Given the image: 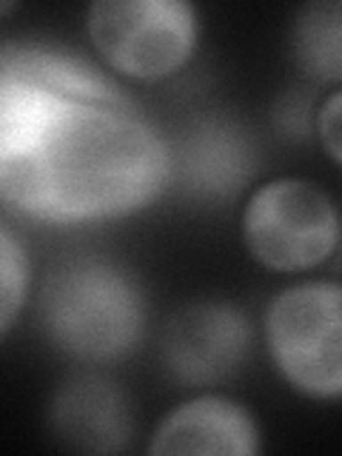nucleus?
<instances>
[{"mask_svg":"<svg viewBox=\"0 0 342 456\" xmlns=\"http://www.w3.org/2000/svg\"><path fill=\"white\" fill-rule=\"evenodd\" d=\"M52 434L77 453H120L134 434V413L118 382L100 374L66 379L49 405Z\"/></svg>","mask_w":342,"mask_h":456,"instance_id":"7","label":"nucleus"},{"mask_svg":"<svg viewBox=\"0 0 342 456\" xmlns=\"http://www.w3.org/2000/svg\"><path fill=\"white\" fill-rule=\"evenodd\" d=\"M265 342L282 379L311 399H342V282L282 289L265 311Z\"/></svg>","mask_w":342,"mask_h":456,"instance_id":"3","label":"nucleus"},{"mask_svg":"<svg viewBox=\"0 0 342 456\" xmlns=\"http://www.w3.org/2000/svg\"><path fill=\"white\" fill-rule=\"evenodd\" d=\"M317 132L322 140V149L342 166V89L320 106L317 114Z\"/></svg>","mask_w":342,"mask_h":456,"instance_id":"13","label":"nucleus"},{"mask_svg":"<svg viewBox=\"0 0 342 456\" xmlns=\"http://www.w3.org/2000/svg\"><path fill=\"white\" fill-rule=\"evenodd\" d=\"M251 351V322L223 299L177 311L163 328L160 360L166 374L189 388H208L232 379Z\"/></svg>","mask_w":342,"mask_h":456,"instance_id":"6","label":"nucleus"},{"mask_svg":"<svg viewBox=\"0 0 342 456\" xmlns=\"http://www.w3.org/2000/svg\"><path fill=\"white\" fill-rule=\"evenodd\" d=\"M339 211L320 185L280 177L260 185L242 208V240L256 263L291 274L337 254Z\"/></svg>","mask_w":342,"mask_h":456,"instance_id":"4","label":"nucleus"},{"mask_svg":"<svg viewBox=\"0 0 342 456\" xmlns=\"http://www.w3.org/2000/svg\"><path fill=\"white\" fill-rule=\"evenodd\" d=\"M40 325L66 356L89 365L118 362L146 331V297L132 271L109 256H69L40 291Z\"/></svg>","mask_w":342,"mask_h":456,"instance_id":"2","label":"nucleus"},{"mask_svg":"<svg viewBox=\"0 0 342 456\" xmlns=\"http://www.w3.org/2000/svg\"><path fill=\"white\" fill-rule=\"evenodd\" d=\"M175 177V154L137 109L69 103L14 154L0 157V194L43 223L128 217Z\"/></svg>","mask_w":342,"mask_h":456,"instance_id":"1","label":"nucleus"},{"mask_svg":"<svg viewBox=\"0 0 342 456\" xmlns=\"http://www.w3.org/2000/svg\"><path fill=\"white\" fill-rule=\"evenodd\" d=\"M260 428L248 408L228 396L206 394L177 405L151 434L149 453H260Z\"/></svg>","mask_w":342,"mask_h":456,"instance_id":"8","label":"nucleus"},{"mask_svg":"<svg viewBox=\"0 0 342 456\" xmlns=\"http://www.w3.org/2000/svg\"><path fill=\"white\" fill-rule=\"evenodd\" d=\"M86 28L106 66L134 80H163L197 49V12L185 0H100Z\"/></svg>","mask_w":342,"mask_h":456,"instance_id":"5","label":"nucleus"},{"mask_svg":"<svg viewBox=\"0 0 342 456\" xmlns=\"http://www.w3.org/2000/svg\"><path fill=\"white\" fill-rule=\"evenodd\" d=\"M337 251H339V265H342V234H339V246H337Z\"/></svg>","mask_w":342,"mask_h":456,"instance_id":"14","label":"nucleus"},{"mask_svg":"<svg viewBox=\"0 0 342 456\" xmlns=\"http://www.w3.org/2000/svg\"><path fill=\"white\" fill-rule=\"evenodd\" d=\"M0 71L32 80L54 94H63L75 103L89 106H111V109H134L118 83H111L97 66L80 61L75 54L61 49L35 46V43H6L0 54Z\"/></svg>","mask_w":342,"mask_h":456,"instance_id":"9","label":"nucleus"},{"mask_svg":"<svg viewBox=\"0 0 342 456\" xmlns=\"http://www.w3.org/2000/svg\"><path fill=\"white\" fill-rule=\"evenodd\" d=\"M32 265L23 242L14 237L12 225L0 228V331L9 334V328L18 320L26 303Z\"/></svg>","mask_w":342,"mask_h":456,"instance_id":"12","label":"nucleus"},{"mask_svg":"<svg viewBox=\"0 0 342 456\" xmlns=\"http://www.w3.org/2000/svg\"><path fill=\"white\" fill-rule=\"evenodd\" d=\"M291 57L308 77L342 83V0H320L297 12Z\"/></svg>","mask_w":342,"mask_h":456,"instance_id":"11","label":"nucleus"},{"mask_svg":"<svg viewBox=\"0 0 342 456\" xmlns=\"http://www.w3.org/2000/svg\"><path fill=\"white\" fill-rule=\"evenodd\" d=\"M183 183L200 197H232L254 175L246 134L223 118L203 120L183 140Z\"/></svg>","mask_w":342,"mask_h":456,"instance_id":"10","label":"nucleus"}]
</instances>
